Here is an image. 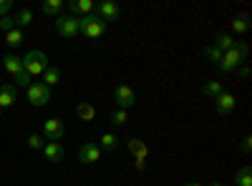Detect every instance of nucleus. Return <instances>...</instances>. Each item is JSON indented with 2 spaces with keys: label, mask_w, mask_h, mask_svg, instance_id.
Masks as SVG:
<instances>
[{
  "label": "nucleus",
  "mask_w": 252,
  "mask_h": 186,
  "mask_svg": "<svg viewBox=\"0 0 252 186\" xmlns=\"http://www.w3.org/2000/svg\"><path fill=\"white\" fill-rule=\"evenodd\" d=\"M0 66H3L10 76H18V73H23V60H20L15 53H8L3 60H0Z\"/></svg>",
  "instance_id": "nucleus-13"
},
{
  "label": "nucleus",
  "mask_w": 252,
  "mask_h": 186,
  "mask_svg": "<svg viewBox=\"0 0 252 186\" xmlns=\"http://www.w3.org/2000/svg\"><path fill=\"white\" fill-rule=\"evenodd\" d=\"M209 186H222V184H220V181H215V184H209Z\"/></svg>",
  "instance_id": "nucleus-34"
},
{
  "label": "nucleus",
  "mask_w": 252,
  "mask_h": 186,
  "mask_svg": "<svg viewBox=\"0 0 252 186\" xmlns=\"http://www.w3.org/2000/svg\"><path fill=\"white\" fill-rule=\"evenodd\" d=\"M202 93H204V96H209V98H217L220 93H224V88H222L220 80H209V83H204V86H202Z\"/></svg>",
  "instance_id": "nucleus-24"
},
{
  "label": "nucleus",
  "mask_w": 252,
  "mask_h": 186,
  "mask_svg": "<svg viewBox=\"0 0 252 186\" xmlns=\"http://www.w3.org/2000/svg\"><path fill=\"white\" fill-rule=\"evenodd\" d=\"M0 68H3V66H0Z\"/></svg>",
  "instance_id": "nucleus-36"
},
{
  "label": "nucleus",
  "mask_w": 252,
  "mask_h": 186,
  "mask_svg": "<svg viewBox=\"0 0 252 186\" xmlns=\"http://www.w3.org/2000/svg\"><path fill=\"white\" fill-rule=\"evenodd\" d=\"M109 121L114 123V126H124L126 121H129V113H126L124 108H116V111H111V116H109Z\"/></svg>",
  "instance_id": "nucleus-26"
},
{
  "label": "nucleus",
  "mask_w": 252,
  "mask_h": 186,
  "mask_svg": "<svg viewBox=\"0 0 252 186\" xmlns=\"http://www.w3.org/2000/svg\"><path fill=\"white\" fill-rule=\"evenodd\" d=\"M240 78H242V80H247V78H250V66H247V63H242V66H240Z\"/></svg>",
  "instance_id": "nucleus-32"
},
{
  "label": "nucleus",
  "mask_w": 252,
  "mask_h": 186,
  "mask_svg": "<svg viewBox=\"0 0 252 186\" xmlns=\"http://www.w3.org/2000/svg\"><path fill=\"white\" fill-rule=\"evenodd\" d=\"M63 133H66V126H63L61 118H48V121H43V138H46V141L61 143Z\"/></svg>",
  "instance_id": "nucleus-7"
},
{
  "label": "nucleus",
  "mask_w": 252,
  "mask_h": 186,
  "mask_svg": "<svg viewBox=\"0 0 252 186\" xmlns=\"http://www.w3.org/2000/svg\"><path fill=\"white\" fill-rule=\"evenodd\" d=\"M43 156H46L48 163H58V161H63V146H61V143H56V141H46Z\"/></svg>",
  "instance_id": "nucleus-12"
},
{
  "label": "nucleus",
  "mask_w": 252,
  "mask_h": 186,
  "mask_svg": "<svg viewBox=\"0 0 252 186\" xmlns=\"http://www.w3.org/2000/svg\"><path fill=\"white\" fill-rule=\"evenodd\" d=\"M235 106H237V98H235L232 93H227V91L215 98V108H217L220 116H229V113L235 111Z\"/></svg>",
  "instance_id": "nucleus-10"
},
{
  "label": "nucleus",
  "mask_w": 252,
  "mask_h": 186,
  "mask_svg": "<svg viewBox=\"0 0 252 186\" xmlns=\"http://www.w3.org/2000/svg\"><path fill=\"white\" fill-rule=\"evenodd\" d=\"M101 149H98V143L94 141H86V143H81V149H78V161L81 163H86V166H91V163L101 161Z\"/></svg>",
  "instance_id": "nucleus-6"
},
{
  "label": "nucleus",
  "mask_w": 252,
  "mask_h": 186,
  "mask_svg": "<svg viewBox=\"0 0 252 186\" xmlns=\"http://www.w3.org/2000/svg\"><path fill=\"white\" fill-rule=\"evenodd\" d=\"M250 15H235V20H232V30L240 35V33H247L250 30Z\"/></svg>",
  "instance_id": "nucleus-23"
},
{
  "label": "nucleus",
  "mask_w": 252,
  "mask_h": 186,
  "mask_svg": "<svg viewBox=\"0 0 252 186\" xmlns=\"http://www.w3.org/2000/svg\"><path fill=\"white\" fill-rule=\"evenodd\" d=\"M212 46H217V48L224 53V51H232V48L237 46V40H235V35H229V33H217Z\"/></svg>",
  "instance_id": "nucleus-14"
},
{
  "label": "nucleus",
  "mask_w": 252,
  "mask_h": 186,
  "mask_svg": "<svg viewBox=\"0 0 252 186\" xmlns=\"http://www.w3.org/2000/svg\"><path fill=\"white\" fill-rule=\"evenodd\" d=\"M56 33L61 38H76L78 35V18H73V15H58L56 18Z\"/></svg>",
  "instance_id": "nucleus-5"
},
{
  "label": "nucleus",
  "mask_w": 252,
  "mask_h": 186,
  "mask_svg": "<svg viewBox=\"0 0 252 186\" xmlns=\"http://www.w3.org/2000/svg\"><path fill=\"white\" fill-rule=\"evenodd\" d=\"M15 101H18V88L13 83H3V86H0V111L13 106Z\"/></svg>",
  "instance_id": "nucleus-11"
},
{
  "label": "nucleus",
  "mask_w": 252,
  "mask_h": 186,
  "mask_svg": "<svg viewBox=\"0 0 252 186\" xmlns=\"http://www.w3.org/2000/svg\"><path fill=\"white\" fill-rule=\"evenodd\" d=\"M242 63H245V60H242V55H240V51H237V46H235L232 51H224V53H222L220 71H224V73H232V71H237Z\"/></svg>",
  "instance_id": "nucleus-8"
},
{
  "label": "nucleus",
  "mask_w": 252,
  "mask_h": 186,
  "mask_svg": "<svg viewBox=\"0 0 252 186\" xmlns=\"http://www.w3.org/2000/svg\"><path fill=\"white\" fill-rule=\"evenodd\" d=\"M20 60H23V71L31 78H40L46 73V68H48V55L43 51H28Z\"/></svg>",
  "instance_id": "nucleus-1"
},
{
  "label": "nucleus",
  "mask_w": 252,
  "mask_h": 186,
  "mask_svg": "<svg viewBox=\"0 0 252 186\" xmlns=\"http://www.w3.org/2000/svg\"><path fill=\"white\" fill-rule=\"evenodd\" d=\"M235 184H237V186H252V169L247 166V163L237 169V174H235Z\"/></svg>",
  "instance_id": "nucleus-19"
},
{
  "label": "nucleus",
  "mask_w": 252,
  "mask_h": 186,
  "mask_svg": "<svg viewBox=\"0 0 252 186\" xmlns=\"http://www.w3.org/2000/svg\"><path fill=\"white\" fill-rule=\"evenodd\" d=\"M116 146H119L116 133H103V136L98 138V149H101V151H116Z\"/></svg>",
  "instance_id": "nucleus-20"
},
{
  "label": "nucleus",
  "mask_w": 252,
  "mask_h": 186,
  "mask_svg": "<svg viewBox=\"0 0 252 186\" xmlns=\"http://www.w3.org/2000/svg\"><path fill=\"white\" fill-rule=\"evenodd\" d=\"M0 116H3V111H0Z\"/></svg>",
  "instance_id": "nucleus-35"
},
{
  "label": "nucleus",
  "mask_w": 252,
  "mask_h": 186,
  "mask_svg": "<svg viewBox=\"0 0 252 186\" xmlns=\"http://www.w3.org/2000/svg\"><path fill=\"white\" fill-rule=\"evenodd\" d=\"M13 23H15V28H28V26L33 23V10L20 8V10L15 13V18H13Z\"/></svg>",
  "instance_id": "nucleus-16"
},
{
  "label": "nucleus",
  "mask_w": 252,
  "mask_h": 186,
  "mask_svg": "<svg viewBox=\"0 0 252 186\" xmlns=\"http://www.w3.org/2000/svg\"><path fill=\"white\" fill-rule=\"evenodd\" d=\"M204 55H207L209 60H212L215 66H220V60H222V51H220L217 46H207V48H204Z\"/></svg>",
  "instance_id": "nucleus-27"
},
{
  "label": "nucleus",
  "mask_w": 252,
  "mask_h": 186,
  "mask_svg": "<svg viewBox=\"0 0 252 186\" xmlns=\"http://www.w3.org/2000/svg\"><path fill=\"white\" fill-rule=\"evenodd\" d=\"M13 10V0H0V18H5Z\"/></svg>",
  "instance_id": "nucleus-30"
},
{
  "label": "nucleus",
  "mask_w": 252,
  "mask_h": 186,
  "mask_svg": "<svg viewBox=\"0 0 252 186\" xmlns=\"http://www.w3.org/2000/svg\"><path fill=\"white\" fill-rule=\"evenodd\" d=\"M129 151L136 156V161H146V154H149V151H146V143L141 138H131L129 141Z\"/></svg>",
  "instance_id": "nucleus-17"
},
{
  "label": "nucleus",
  "mask_w": 252,
  "mask_h": 186,
  "mask_svg": "<svg viewBox=\"0 0 252 186\" xmlns=\"http://www.w3.org/2000/svg\"><path fill=\"white\" fill-rule=\"evenodd\" d=\"M114 98H116V108H134L136 106V91L134 88H129L126 83H119L116 88H114Z\"/></svg>",
  "instance_id": "nucleus-4"
},
{
  "label": "nucleus",
  "mask_w": 252,
  "mask_h": 186,
  "mask_svg": "<svg viewBox=\"0 0 252 186\" xmlns=\"http://www.w3.org/2000/svg\"><path fill=\"white\" fill-rule=\"evenodd\" d=\"M31 83H33V78H31V76H28L26 71L15 76V88H28Z\"/></svg>",
  "instance_id": "nucleus-28"
},
{
  "label": "nucleus",
  "mask_w": 252,
  "mask_h": 186,
  "mask_svg": "<svg viewBox=\"0 0 252 186\" xmlns=\"http://www.w3.org/2000/svg\"><path fill=\"white\" fill-rule=\"evenodd\" d=\"M76 116H78L81 121H94V118H96V108L91 106L89 101H81L78 106H76Z\"/></svg>",
  "instance_id": "nucleus-15"
},
{
  "label": "nucleus",
  "mask_w": 252,
  "mask_h": 186,
  "mask_svg": "<svg viewBox=\"0 0 252 186\" xmlns=\"http://www.w3.org/2000/svg\"><path fill=\"white\" fill-rule=\"evenodd\" d=\"M242 151H245V154H250V151H252V138H250V136H245V138H242Z\"/></svg>",
  "instance_id": "nucleus-31"
},
{
  "label": "nucleus",
  "mask_w": 252,
  "mask_h": 186,
  "mask_svg": "<svg viewBox=\"0 0 252 186\" xmlns=\"http://www.w3.org/2000/svg\"><path fill=\"white\" fill-rule=\"evenodd\" d=\"M13 28H15V23H13V18H10V15L0 18V30H3V33H10Z\"/></svg>",
  "instance_id": "nucleus-29"
},
{
  "label": "nucleus",
  "mask_w": 252,
  "mask_h": 186,
  "mask_svg": "<svg viewBox=\"0 0 252 186\" xmlns=\"http://www.w3.org/2000/svg\"><path fill=\"white\" fill-rule=\"evenodd\" d=\"M26 143H28V149H31V151H43V146H46V138L40 136V133H31Z\"/></svg>",
  "instance_id": "nucleus-25"
},
{
  "label": "nucleus",
  "mask_w": 252,
  "mask_h": 186,
  "mask_svg": "<svg viewBox=\"0 0 252 186\" xmlns=\"http://www.w3.org/2000/svg\"><path fill=\"white\" fill-rule=\"evenodd\" d=\"M106 28H109V23H103L96 13L78 18V33L86 35V38H91V40H94V38H101L103 33H106Z\"/></svg>",
  "instance_id": "nucleus-2"
},
{
  "label": "nucleus",
  "mask_w": 252,
  "mask_h": 186,
  "mask_svg": "<svg viewBox=\"0 0 252 186\" xmlns=\"http://www.w3.org/2000/svg\"><path fill=\"white\" fill-rule=\"evenodd\" d=\"M61 10H63V3H61V0H46V3L40 5V13H43V15H51V18H58Z\"/></svg>",
  "instance_id": "nucleus-18"
},
{
  "label": "nucleus",
  "mask_w": 252,
  "mask_h": 186,
  "mask_svg": "<svg viewBox=\"0 0 252 186\" xmlns=\"http://www.w3.org/2000/svg\"><path fill=\"white\" fill-rule=\"evenodd\" d=\"M26 93H28V101L33 103L35 108L46 106V103L51 101V88H48V86H43V83H40V80H35V83H31V86L26 88Z\"/></svg>",
  "instance_id": "nucleus-3"
},
{
  "label": "nucleus",
  "mask_w": 252,
  "mask_h": 186,
  "mask_svg": "<svg viewBox=\"0 0 252 186\" xmlns=\"http://www.w3.org/2000/svg\"><path fill=\"white\" fill-rule=\"evenodd\" d=\"M96 15L103 20V23H111V20H116L121 15V8L116 3H111V0H103V3L96 5Z\"/></svg>",
  "instance_id": "nucleus-9"
},
{
  "label": "nucleus",
  "mask_w": 252,
  "mask_h": 186,
  "mask_svg": "<svg viewBox=\"0 0 252 186\" xmlns=\"http://www.w3.org/2000/svg\"><path fill=\"white\" fill-rule=\"evenodd\" d=\"M40 78H43V80H40V83H43V86H48V88H53L56 83H58V80H61V71L58 68H46V73L43 76H40Z\"/></svg>",
  "instance_id": "nucleus-21"
},
{
  "label": "nucleus",
  "mask_w": 252,
  "mask_h": 186,
  "mask_svg": "<svg viewBox=\"0 0 252 186\" xmlns=\"http://www.w3.org/2000/svg\"><path fill=\"white\" fill-rule=\"evenodd\" d=\"M23 40H26V35H23V30H20V28H13L10 33H5V43H8L10 48L23 46Z\"/></svg>",
  "instance_id": "nucleus-22"
},
{
  "label": "nucleus",
  "mask_w": 252,
  "mask_h": 186,
  "mask_svg": "<svg viewBox=\"0 0 252 186\" xmlns=\"http://www.w3.org/2000/svg\"><path fill=\"white\" fill-rule=\"evenodd\" d=\"M184 186H202L199 181H189V184H184Z\"/></svg>",
  "instance_id": "nucleus-33"
}]
</instances>
